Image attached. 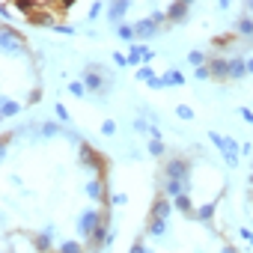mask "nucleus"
I'll list each match as a JSON object with an SVG mask.
<instances>
[{
    "instance_id": "obj_1",
    "label": "nucleus",
    "mask_w": 253,
    "mask_h": 253,
    "mask_svg": "<svg viewBox=\"0 0 253 253\" xmlns=\"http://www.w3.org/2000/svg\"><path fill=\"white\" fill-rule=\"evenodd\" d=\"M170 211H173V200H167V197L158 191V194H155V200H152V206H149V217H146V232H149L152 238L167 235Z\"/></svg>"
},
{
    "instance_id": "obj_2",
    "label": "nucleus",
    "mask_w": 253,
    "mask_h": 253,
    "mask_svg": "<svg viewBox=\"0 0 253 253\" xmlns=\"http://www.w3.org/2000/svg\"><path fill=\"white\" fill-rule=\"evenodd\" d=\"M161 179L182 182V185H188V191H194V170H191V161H185L182 155H170V158L164 161Z\"/></svg>"
},
{
    "instance_id": "obj_3",
    "label": "nucleus",
    "mask_w": 253,
    "mask_h": 253,
    "mask_svg": "<svg viewBox=\"0 0 253 253\" xmlns=\"http://www.w3.org/2000/svg\"><path fill=\"white\" fill-rule=\"evenodd\" d=\"M209 140L220 149V155H223V161H226V167L229 170H235L238 167V155H241V146H238V140H232V137H223V134H217V131H209Z\"/></svg>"
},
{
    "instance_id": "obj_4",
    "label": "nucleus",
    "mask_w": 253,
    "mask_h": 253,
    "mask_svg": "<svg viewBox=\"0 0 253 253\" xmlns=\"http://www.w3.org/2000/svg\"><path fill=\"white\" fill-rule=\"evenodd\" d=\"M81 78H84V84H86V89L89 92H104L107 89V84H104V69L98 66V63H89L84 72H81Z\"/></svg>"
},
{
    "instance_id": "obj_5",
    "label": "nucleus",
    "mask_w": 253,
    "mask_h": 253,
    "mask_svg": "<svg viewBox=\"0 0 253 253\" xmlns=\"http://www.w3.org/2000/svg\"><path fill=\"white\" fill-rule=\"evenodd\" d=\"M101 214H104V211H98V209H86V211L81 214V220H78V232H81L84 238H89V235L98 229V223H101Z\"/></svg>"
},
{
    "instance_id": "obj_6",
    "label": "nucleus",
    "mask_w": 253,
    "mask_h": 253,
    "mask_svg": "<svg viewBox=\"0 0 253 253\" xmlns=\"http://www.w3.org/2000/svg\"><path fill=\"white\" fill-rule=\"evenodd\" d=\"M209 72H211V81H229V57H211L209 60Z\"/></svg>"
},
{
    "instance_id": "obj_7",
    "label": "nucleus",
    "mask_w": 253,
    "mask_h": 253,
    "mask_svg": "<svg viewBox=\"0 0 253 253\" xmlns=\"http://www.w3.org/2000/svg\"><path fill=\"white\" fill-rule=\"evenodd\" d=\"M217 200H220V194H217L214 200H209V203L197 206V209H194V214H191V220H200V223H209V226H211V220H214V209H217Z\"/></svg>"
},
{
    "instance_id": "obj_8",
    "label": "nucleus",
    "mask_w": 253,
    "mask_h": 253,
    "mask_svg": "<svg viewBox=\"0 0 253 253\" xmlns=\"http://www.w3.org/2000/svg\"><path fill=\"white\" fill-rule=\"evenodd\" d=\"M164 27L158 24V21H152V18H143V21H137L134 24V33H137V39L140 42H146V39H152V36H158Z\"/></svg>"
},
{
    "instance_id": "obj_9",
    "label": "nucleus",
    "mask_w": 253,
    "mask_h": 253,
    "mask_svg": "<svg viewBox=\"0 0 253 253\" xmlns=\"http://www.w3.org/2000/svg\"><path fill=\"white\" fill-rule=\"evenodd\" d=\"M188 9H191V3H188V0L170 3V6H167V24H182V21L188 18Z\"/></svg>"
},
{
    "instance_id": "obj_10",
    "label": "nucleus",
    "mask_w": 253,
    "mask_h": 253,
    "mask_svg": "<svg viewBox=\"0 0 253 253\" xmlns=\"http://www.w3.org/2000/svg\"><path fill=\"white\" fill-rule=\"evenodd\" d=\"M128 9H131V3H128V0H116V3H110V6H107V18H110V21L119 27V24H122V18L128 15Z\"/></svg>"
},
{
    "instance_id": "obj_11",
    "label": "nucleus",
    "mask_w": 253,
    "mask_h": 253,
    "mask_svg": "<svg viewBox=\"0 0 253 253\" xmlns=\"http://www.w3.org/2000/svg\"><path fill=\"white\" fill-rule=\"evenodd\" d=\"M51 235H54V226H48L45 232L33 235V247H36L39 253H54V247H51V241H54V238H51Z\"/></svg>"
},
{
    "instance_id": "obj_12",
    "label": "nucleus",
    "mask_w": 253,
    "mask_h": 253,
    "mask_svg": "<svg viewBox=\"0 0 253 253\" xmlns=\"http://www.w3.org/2000/svg\"><path fill=\"white\" fill-rule=\"evenodd\" d=\"M232 33H235L238 39H253V18H250V15L238 18V21L232 24Z\"/></svg>"
},
{
    "instance_id": "obj_13",
    "label": "nucleus",
    "mask_w": 253,
    "mask_h": 253,
    "mask_svg": "<svg viewBox=\"0 0 253 253\" xmlns=\"http://www.w3.org/2000/svg\"><path fill=\"white\" fill-rule=\"evenodd\" d=\"M247 75V60L244 57H229V81H241Z\"/></svg>"
},
{
    "instance_id": "obj_14",
    "label": "nucleus",
    "mask_w": 253,
    "mask_h": 253,
    "mask_svg": "<svg viewBox=\"0 0 253 253\" xmlns=\"http://www.w3.org/2000/svg\"><path fill=\"white\" fill-rule=\"evenodd\" d=\"M173 209H176V211H182V214H188V217H191V214H194V209H197V206H194V203H191V194H182V197H176V200H173Z\"/></svg>"
},
{
    "instance_id": "obj_15",
    "label": "nucleus",
    "mask_w": 253,
    "mask_h": 253,
    "mask_svg": "<svg viewBox=\"0 0 253 253\" xmlns=\"http://www.w3.org/2000/svg\"><path fill=\"white\" fill-rule=\"evenodd\" d=\"M143 54H146V45L137 42V45H128V66H137L143 63Z\"/></svg>"
},
{
    "instance_id": "obj_16",
    "label": "nucleus",
    "mask_w": 253,
    "mask_h": 253,
    "mask_svg": "<svg viewBox=\"0 0 253 253\" xmlns=\"http://www.w3.org/2000/svg\"><path fill=\"white\" fill-rule=\"evenodd\" d=\"M235 42H238L235 33H226V36H214V39H211V45H214L217 51H229V45H235Z\"/></svg>"
},
{
    "instance_id": "obj_17",
    "label": "nucleus",
    "mask_w": 253,
    "mask_h": 253,
    "mask_svg": "<svg viewBox=\"0 0 253 253\" xmlns=\"http://www.w3.org/2000/svg\"><path fill=\"white\" fill-rule=\"evenodd\" d=\"M161 81H164V86H182L185 84V75L176 72V69H167V75H161Z\"/></svg>"
},
{
    "instance_id": "obj_18",
    "label": "nucleus",
    "mask_w": 253,
    "mask_h": 253,
    "mask_svg": "<svg viewBox=\"0 0 253 253\" xmlns=\"http://www.w3.org/2000/svg\"><path fill=\"white\" fill-rule=\"evenodd\" d=\"M116 36H119V39H125V42H134V39H137L134 24H119V27H116Z\"/></svg>"
},
{
    "instance_id": "obj_19",
    "label": "nucleus",
    "mask_w": 253,
    "mask_h": 253,
    "mask_svg": "<svg viewBox=\"0 0 253 253\" xmlns=\"http://www.w3.org/2000/svg\"><path fill=\"white\" fill-rule=\"evenodd\" d=\"M57 253H84V244L75 241V238H69V241H63V244L57 247Z\"/></svg>"
},
{
    "instance_id": "obj_20",
    "label": "nucleus",
    "mask_w": 253,
    "mask_h": 253,
    "mask_svg": "<svg viewBox=\"0 0 253 253\" xmlns=\"http://www.w3.org/2000/svg\"><path fill=\"white\" fill-rule=\"evenodd\" d=\"M18 110H21V104H18V101H12V98H3V107H0V113H3L6 119H9V116H15Z\"/></svg>"
},
{
    "instance_id": "obj_21",
    "label": "nucleus",
    "mask_w": 253,
    "mask_h": 253,
    "mask_svg": "<svg viewBox=\"0 0 253 253\" xmlns=\"http://www.w3.org/2000/svg\"><path fill=\"white\" fill-rule=\"evenodd\" d=\"M188 63H191L194 69H200V66H209V57H206L203 51H191V54H188Z\"/></svg>"
},
{
    "instance_id": "obj_22",
    "label": "nucleus",
    "mask_w": 253,
    "mask_h": 253,
    "mask_svg": "<svg viewBox=\"0 0 253 253\" xmlns=\"http://www.w3.org/2000/svg\"><path fill=\"white\" fill-rule=\"evenodd\" d=\"M69 92H72L75 98H84L89 89H86V84H84V81H72V84H69Z\"/></svg>"
},
{
    "instance_id": "obj_23",
    "label": "nucleus",
    "mask_w": 253,
    "mask_h": 253,
    "mask_svg": "<svg viewBox=\"0 0 253 253\" xmlns=\"http://www.w3.org/2000/svg\"><path fill=\"white\" fill-rule=\"evenodd\" d=\"M149 155H155V158H164V155H167V146H164V140H149Z\"/></svg>"
},
{
    "instance_id": "obj_24",
    "label": "nucleus",
    "mask_w": 253,
    "mask_h": 253,
    "mask_svg": "<svg viewBox=\"0 0 253 253\" xmlns=\"http://www.w3.org/2000/svg\"><path fill=\"white\" fill-rule=\"evenodd\" d=\"M155 78H158V75L152 72V66H140V69H137V81H146V84H152Z\"/></svg>"
},
{
    "instance_id": "obj_25",
    "label": "nucleus",
    "mask_w": 253,
    "mask_h": 253,
    "mask_svg": "<svg viewBox=\"0 0 253 253\" xmlns=\"http://www.w3.org/2000/svg\"><path fill=\"white\" fill-rule=\"evenodd\" d=\"M128 253H155L152 247H146V241L143 238H134V244H131V250Z\"/></svg>"
},
{
    "instance_id": "obj_26",
    "label": "nucleus",
    "mask_w": 253,
    "mask_h": 253,
    "mask_svg": "<svg viewBox=\"0 0 253 253\" xmlns=\"http://www.w3.org/2000/svg\"><path fill=\"white\" fill-rule=\"evenodd\" d=\"M176 116L185 119V122H191V119H194V110H191L188 104H179V107H176Z\"/></svg>"
},
{
    "instance_id": "obj_27",
    "label": "nucleus",
    "mask_w": 253,
    "mask_h": 253,
    "mask_svg": "<svg viewBox=\"0 0 253 253\" xmlns=\"http://www.w3.org/2000/svg\"><path fill=\"white\" fill-rule=\"evenodd\" d=\"M194 78H197V81H211V72H209V66H200V69H194Z\"/></svg>"
},
{
    "instance_id": "obj_28",
    "label": "nucleus",
    "mask_w": 253,
    "mask_h": 253,
    "mask_svg": "<svg viewBox=\"0 0 253 253\" xmlns=\"http://www.w3.org/2000/svg\"><path fill=\"white\" fill-rule=\"evenodd\" d=\"M101 134H107V137L116 134V122H113V119H104V122H101Z\"/></svg>"
},
{
    "instance_id": "obj_29",
    "label": "nucleus",
    "mask_w": 253,
    "mask_h": 253,
    "mask_svg": "<svg viewBox=\"0 0 253 253\" xmlns=\"http://www.w3.org/2000/svg\"><path fill=\"white\" fill-rule=\"evenodd\" d=\"M113 63H116L119 69H128V54H119V51H116V54H113Z\"/></svg>"
},
{
    "instance_id": "obj_30",
    "label": "nucleus",
    "mask_w": 253,
    "mask_h": 253,
    "mask_svg": "<svg viewBox=\"0 0 253 253\" xmlns=\"http://www.w3.org/2000/svg\"><path fill=\"white\" fill-rule=\"evenodd\" d=\"M42 101V89L36 86V89H30V95H27V104H39Z\"/></svg>"
},
{
    "instance_id": "obj_31",
    "label": "nucleus",
    "mask_w": 253,
    "mask_h": 253,
    "mask_svg": "<svg viewBox=\"0 0 253 253\" xmlns=\"http://www.w3.org/2000/svg\"><path fill=\"white\" fill-rule=\"evenodd\" d=\"M54 113L60 116V122H72V119H69V110H66L63 104H54Z\"/></svg>"
},
{
    "instance_id": "obj_32",
    "label": "nucleus",
    "mask_w": 253,
    "mask_h": 253,
    "mask_svg": "<svg viewBox=\"0 0 253 253\" xmlns=\"http://www.w3.org/2000/svg\"><path fill=\"white\" fill-rule=\"evenodd\" d=\"M128 203V194H113L110 197V206H125Z\"/></svg>"
},
{
    "instance_id": "obj_33",
    "label": "nucleus",
    "mask_w": 253,
    "mask_h": 253,
    "mask_svg": "<svg viewBox=\"0 0 253 253\" xmlns=\"http://www.w3.org/2000/svg\"><path fill=\"white\" fill-rule=\"evenodd\" d=\"M54 30H57V33H66V36H72V33H75V27H72V24H63V21H57V27H54Z\"/></svg>"
},
{
    "instance_id": "obj_34",
    "label": "nucleus",
    "mask_w": 253,
    "mask_h": 253,
    "mask_svg": "<svg viewBox=\"0 0 253 253\" xmlns=\"http://www.w3.org/2000/svg\"><path fill=\"white\" fill-rule=\"evenodd\" d=\"M238 113H241V119H244L247 125H253V110H250V107H241Z\"/></svg>"
},
{
    "instance_id": "obj_35",
    "label": "nucleus",
    "mask_w": 253,
    "mask_h": 253,
    "mask_svg": "<svg viewBox=\"0 0 253 253\" xmlns=\"http://www.w3.org/2000/svg\"><path fill=\"white\" fill-rule=\"evenodd\" d=\"M238 235H241V238H244V241H247V244L253 247V229H247V226H244V229H241Z\"/></svg>"
},
{
    "instance_id": "obj_36",
    "label": "nucleus",
    "mask_w": 253,
    "mask_h": 253,
    "mask_svg": "<svg viewBox=\"0 0 253 253\" xmlns=\"http://www.w3.org/2000/svg\"><path fill=\"white\" fill-rule=\"evenodd\" d=\"M101 9H104V3H92V6H89V18H98Z\"/></svg>"
},
{
    "instance_id": "obj_37",
    "label": "nucleus",
    "mask_w": 253,
    "mask_h": 253,
    "mask_svg": "<svg viewBox=\"0 0 253 253\" xmlns=\"http://www.w3.org/2000/svg\"><path fill=\"white\" fill-rule=\"evenodd\" d=\"M152 60H155V51H152V48H146V54H143V66H149Z\"/></svg>"
},
{
    "instance_id": "obj_38",
    "label": "nucleus",
    "mask_w": 253,
    "mask_h": 253,
    "mask_svg": "<svg viewBox=\"0 0 253 253\" xmlns=\"http://www.w3.org/2000/svg\"><path fill=\"white\" fill-rule=\"evenodd\" d=\"M220 253H238V250H235L232 244H223V250H220Z\"/></svg>"
},
{
    "instance_id": "obj_39",
    "label": "nucleus",
    "mask_w": 253,
    "mask_h": 253,
    "mask_svg": "<svg viewBox=\"0 0 253 253\" xmlns=\"http://www.w3.org/2000/svg\"><path fill=\"white\" fill-rule=\"evenodd\" d=\"M247 75H253V57H247Z\"/></svg>"
},
{
    "instance_id": "obj_40",
    "label": "nucleus",
    "mask_w": 253,
    "mask_h": 253,
    "mask_svg": "<svg viewBox=\"0 0 253 253\" xmlns=\"http://www.w3.org/2000/svg\"><path fill=\"white\" fill-rule=\"evenodd\" d=\"M244 9H247V15H253V0H250V3H247Z\"/></svg>"
},
{
    "instance_id": "obj_41",
    "label": "nucleus",
    "mask_w": 253,
    "mask_h": 253,
    "mask_svg": "<svg viewBox=\"0 0 253 253\" xmlns=\"http://www.w3.org/2000/svg\"><path fill=\"white\" fill-rule=\"evenodd\" d=\"M250 188H253V173H250Z\"/></svg>"
},
{
    "instance_id": "obj_42",
    "label": "nucleus",
    "mask_w": 253,
    "mask_h": 253,
    "mask_svg": "<svg viewBox=\"0 0 253 253\" xmlns=\"http://www.w3.org/2000/svg\"><path fill=\"white\" fill-rule=\"evenodd\" d=\"M6 253H15V250H12V247H9V250H6Z\"/></svg>"
},
{
    "instance_id": "obj_43",
    "label": "nucleus",
    "mask_w": 253,
    "mask_h": 253,
    "mask_svg": "<svg viewBox=\"0 0 253 253\" xmlns=\"http://www.w3.org/2000/svg\"><path fill=\"white\" fill-rule=\"evenodd\" d=\"M250 206H253V194H250Z\"/></svg>"
}]
</instances>
